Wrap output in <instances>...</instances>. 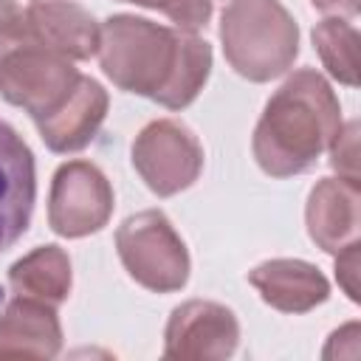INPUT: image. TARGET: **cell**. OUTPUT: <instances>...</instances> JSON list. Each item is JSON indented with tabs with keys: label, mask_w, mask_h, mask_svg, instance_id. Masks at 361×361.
<instances>
[{
	"label": "cell",
	"mask_w": 361,
	"mask_h": 361,
	"mask_svg": "<svg viewBox=\"0 0 361 361\" xmlns=\"http://www.w3.org/2000/svg\"><path fill=\"white\" fill-rule=\"evenodd\" d=\"M39 76H42L45 82L56 85V87H68V85H62V82L76 79V73L71 71V65L65 68V65L48 62V59H45V68H39ZM37 85H39V79H34V76H28V73H23V71L6 68V65L0 68V87H3V93H6L11 102H17V104H23V102L34 93Z\"/></svg>",
	"instance_id": "obj_3"
},
{
	"label": "cell",
	"mask_w": 361,
	"mask_h": 361,
	"mask_svg": "<svg viewBox=\"0 0 361 361\" xmlns=\"http://www.w3.org/2000/svg\"><path fill=\"white\" fill-rule=\"evenodd\" d=\"M34 195L31 149L6 121H0V251L11 248L28 228Z\"/></svg>",
	"instance_id": "obj_1"
},
{
	"label": "cell",
	"mask_w": 361,
	"mask_h": 361,
	"mask_svg": "<svg viewBox=\"0 0 361 361\" xmlns=\"http://www.w3.org/2000/svg\"><path fill=\"white\" fill-rule=\"evenodd\" d=\"M56 195H68V197L76 200L73 206H68L62 212H54V228L59 234H85V231H93V228H99V223L107 214V206L85 203V200H102V203L110 200L102 175L96 169L85 166V164H73V166H68V169L59 172V178H56Z\"/></svg>",
	"instance_id": "obj_2"
}]
</instances>
